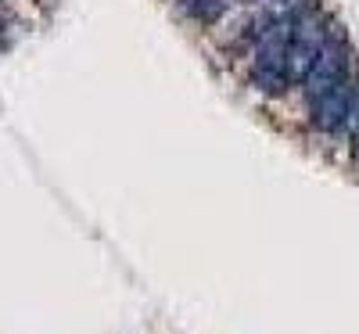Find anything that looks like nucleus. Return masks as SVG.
Masks as SVG:
<instances>
[{"instance_id":"nucleus-2","label":"nucleus","mask_w":359,"mask_h":334,"mask_svg":"<svg viewBox=\"0 0 359 334\" xmlns=\"http://www.w3.org/2000/svg\"><path fill=\"white\" fill-rule=\"evenodd\" d=\"M309 115H313V126L320 133H341L348 126V115H352V90L348 79L338 83L334 90H327L323 98L309 101Z\"/></svg>"},{"instance_id":"nucleus-3","label":"nucleus","mask_w":359,"mask_h":334,"mask_svg":"<svg viewBox=\"0 0 359 334\" xmlns=\"http://www.w3.org/2000/svg\"><path fill=\"white\" fill-rule=\"evenodd\" d=\"M184 4H187V15H191L194 22L212 25V22H219V18L226 15V8L233 4V0H184Z\"/></svg>"},{"instance_id":"nucleus-6","label":"nucleus","mask_w":359,"mask_h":334,"mask_svg":"<svg viewBox=\"0 0 359 334\" xmlns=\"http://www.w3.org/2000/svg\"><path fill=\"white\" fill-rule=\"evenodd\" d=\"M352 159L359 162V133H352Z\"/></svg>"},{"instance_id":"nucleus-5","label":"nucleus","mask_w":359,"mask_h":334,"mask_svg":"<svg viewBox=\"0 0 359 334\" xmlns=\"http://www.w3.org/2000/svg\"><path fill=\"white\" fill-rule=\"evenodd\" d=\"M277 4H284L287 11H302V8L309 4V0H277Z\"/></svg>"},{"instance_id":"nucleus-1","label":"nucleus","mask_w":359,"mask_h":334,"mask_svg":"<svg viewBox=\"0 0 359 334\" xmlns=\"http://www.w3.org/2000/svg\"><path fill=\"white\" fill-rule=\"evenodd\" d=\"M345 72H348V54H345V36H341V25L331 22L327 25V40L316 54V65L313 72L306 76V94L309 101L313 98H323L327 90H334L338 83H345Z\"/></svg>"},{"instance_id":"nucleus-4","label":"nucleus","mask_w":359,"mask_h":334,"mask_svg":"<svg viewBox=\"0 0 359 334\" xmlns=\"http://www.w3.org/2000/svg\"><path fill=\"white\" fill-rule=\"evenodd\" d=\"M252 83L262 90V94H284V90L291 86V76L280 72V69H255L252 72Z\"/></svg>"}]
</instances>
